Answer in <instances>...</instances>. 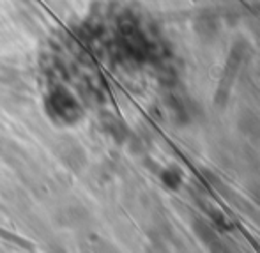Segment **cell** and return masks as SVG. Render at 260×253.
<instances>
[{
  "instance_id": "1",
  "label": "cell",
  "mask_w": 260,
  "mask_h": 253,
  "mask_svg": "<svg viewBox=\"0 0 260 253\" xmlns=\"http://www.w3.org/2000/svg\"><path fill=\"white\" fill-rule=\"evenodd\" d=\"M50 117L60 120L66 124H73L80 119V105L76 103L75 98L64 89L53 90L46 101Z\"/></svg>"
}]
</instances>
